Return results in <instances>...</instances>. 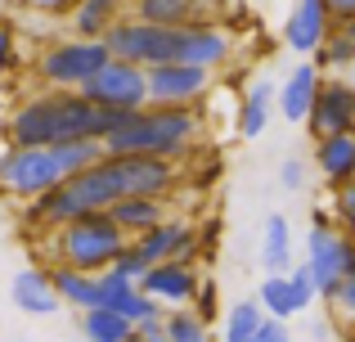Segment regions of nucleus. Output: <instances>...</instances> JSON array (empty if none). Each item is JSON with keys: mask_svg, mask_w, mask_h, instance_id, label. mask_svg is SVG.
I'll return each instance as SVG.
<instances>
[{"mask_svg": "<svg viewBox=\"0 0 355 342\" xmlns=\"http://www.w3.org/2000/svg\"><path fill=\"white\" fill-rule=\"evenodd\" d=\"M117 122L121 113L90 104L81 90H41V95H27L5 117V144L50 149V144H68V140H104Z\"/></svg>", "mask_w": 355, "mask_h": 342, "instance_id": "obj_1", "label": "nucleus"}, {"mask_svg": "<svg viewBox=\"0 0 355 342\" xmlns=\"http://www.w3.org/2000/svg\"><path fill=\"white\" fill-rule=\"evenodd\" d=\"M202 140V113L198 108H166L148 104L139 113H126L104 135V153H148V158L184 162Z\"/></svg>", "mask_w": 355, "mask_h": 342, "instance_id": "obj_2", "label": "nucleus"}, {"mask_svg": "<svg viewBox=\"0 0 355 342\" xmlns=\"http://www.w3.org/2000/svg\"><path fill=\"white\" fill-rule=\"evenodd\" d=\"M45 243H50L54 262L77 266V271H86V275H104L108 266L117 262V253L130 243V234L108 216V212H86V216L50 230Z\"/></svg>", "mask_w": 355, "mask_h": 342, "instance_id": "obj_3", "label": "nucleus"}, {"mask_svg": "<svg viewBox=\"0 0 355 342\" xmlns=\"http://www.w3.org/2000/svg\"><path fill=\"white\" fill-rule=\"evenodd\" d=\"M108 59H113L108 45L95 36H63V41H50L41 50L36 77L45 81V90H81Z\"/></svg>", "mask_w": 355, "mask_h": 342, "instance_id": "obj_4", "label": "nucleus"}, {"mask_svg": "<svg viewBox=\"0 0 355 342\" xmlns=\"http://www.w3.org/2000/svg\"><path fill=\"white\" fill-rule=\"evenodd\" d=\"M63 180L68 176H63L54 149H27V144H5L0 149V198H14L27 207Z\"/></svg>", "mask_w": 355, "mask_h": 342, "instance_id": "obj_5", "label": "nucleus"}, {"mask_svg": "<svg viewBox=\"0 0 355 342\" xmlns=\"http://www.w3.org/2000/svg\"><path fill=\"white\" fill-rule=\"evenodd\" d=\"M302 262L311 266V275H315L320 302H329L333 293H338V284L355 271V239L347 230H338V225H311Z\"/></svg>", "mask_w": 355, "mask_h": 342, "instance_id": "obj_6", "label": "nucleus"}, {"mask_svg": "<svg viewBox=\"0 0 355 342\" xmlns=\"http://www.w3.org/2000/svg\"><path fill=\"white\" fill-rule=\"evenodd\" d=\"M81 95H86L90 104L108 108V113H121V117L139 113V108H148V72L139 68V63L108 59L104 68L81 86Z\"/></svg>", "mask_w": 355, "mask_h": 342, "instance_id": "obj_7", "label": "nucleus"}, {"mask_svg": "<svg viewBox=\"0 0 355 342\" xmlns=\"http://www.w3.org/2000/svg\"><path fill=\"white\" fill-rule=\"evenodd\" d=\"M148 72V104H166V108H198L211 95V77L216 72L193 68V63H157Z\"/></svg>", "mask_w": 355, "mask_h": 342, "instance_id": "obj_8", "label": "nucleus"}, {"mask_svg": "<svg viewBox=\"0 0 355 342\" xmlns=\"http://www.w3.org/2000/svg\"><path fill=\"white\" fill-rule=\"evenodd\" d=\"M130 243L144 253L148 266H157V262H193L198 248H202V234H198V225H189L184 216H166V221H157L153 230L135 234Z\"/></svg>", "mask_w": 355, "mask_h": 342, "instance_id": "obj_9", "label": "nucleus"}, {"mask_svg": "<svg viewBox=\"0 0 355 342\" xmlns=\"http://www.w3.org/2000/svg\"><path fill=\"white\" fill-rule=\"evenodd\" d=\"M351 122H355V77H324L320 95H315V108L306 117V131L315 140H324V135L351 131Z\"/></svg>", "mask_w": 355, "mask_h": 342, "instance_id": "obj_10", "label": "nucleus"}, {"mask_svg": "<svg viewBox=\"0 0 355 342\" xmlns=\"http://www.w3.org/2000/svg\"><path fill=\"white\" fill-rule=\"evenodd\" d=\"M333 27L338 18H333L329 0H297L293 14L284 18V45L302 59H315V50L333 36Z\"/></svg>", "mask_w": 355, "mask_h": 342, "instance_id": "obj_11", "label": "nucleus"}, {"mask_svg": "<svg viewBox=\"0 0 355 342\" xmlns=\"http://www.w3.org/2000/svg\"><path fill=\"white\" fill-rule=\"evenodd\" d=\"M198 284H202V275H198L193 262H157V266H148V275L139 280V289H144L153 302H162L166 311H175V307H193Z\"/></svg>", "mask_w": 355, "mask_h": 342, "instance_id": "obj_12", "label": "nucleus"}, {"mask_svg": "<svg viewBox=\"0 0 355 342\" xmlns=\"http://www.w3.org/2000/svg\"><path fill=\"white\" fill-rule=\"evenodd\" d=\"M320 86H324L320 63H315V59L297 63V68L284 77V86H279V113H284V122L306 126V117H311V108H315V95H320Z\"/></svg>", "mask_w": 355, "mask_h": 342, "instance_id": "obj_13", "label": "nucleus"}, {"mask_svg": "<svg viewBox=\"0 0 355 342\" xmlns=\"http://www.w3.org/2000/svg\"><path fill=\"white\" fill-rule=\"evenodd\" d=\"M130 18L157 23V27L216 23V0H130Z\"/></svg>", "mask_w": 355, "mask_h": 342, "instance_id": "obj_14", "label": "nucleus"}, {"mask_svg": "<svg viewBox=\"0 0 355 342\" xmlns=\"http://www.w3.org/2000/svg\"><path fill=\"white\" fill-rule=\"evenodd\" d=\"M99 293H104V307L117 311V316H126L130 325H139V320H148V316H166L162 302H153L135 280H121L117 271L99 275Z\"/></svg>", "mask_w": 355, "mask_h": 342, "instance_id": "obj_15", "label": "nucleus"}, {"mask_svg": "<svg viewBox=\"0 0 355 342\" xmlns=\"http://www.w3.org/2000/svg\"><path fill=\"white\" fill-rule=\"evenodd\" d=\"M9 298L23 316H54L63 307L59 293H54V280H50V266H27V271L14 275L9 284Z\"/></svg>", "mask_w": 355, "mask_h": 342, "instance_id": "obj_16", "label": "nucleus"}, {"mask_svg": "<svg viewBox=\"0 0 355 342\" xmlns=\"http://www.w3.org/2000/svg\"><path fill=\"white\" fill-rule=\"evenodd\" d=\"M315 171H320L324 185H333V189L351 185L355 180V131L315 140Z\"/></svg>", "mask_w": 355, "mask_h": 342, "instance_id": "obj_17", "label": "nucleus"}, {"mask_svg": "<svg viewBox=\"0 0 355 342\" xmlns=\"http://www.w3.org/2000/svg\"><path fill=\"white\" fill-rule=\"evenodd\" d=\"M50 280H54V293H59V302H63V307H72L77 316H81V311L104 307V293H99V275H86V271H77V266L54 262V266H50Z\"/></svg>", "mask_w": 355, "mask_h": 342, "instance_id": "obj_18", "label": "nucleus"}, {"mask_svg": "<svg viewBox=\"0 0 355 342\" xmlns=\"http://www.w3.org/2000/svg\"><path fill=\"white\" fill-rule=\"evenodd\" d=\"M126 9H130V0H81L68 14V27H72V36H95V41H104L121 18H126Z\"/></svg>", "mask_w": 355, "mask_h": 342, "instance_id": "obj_19", "label": "nucleus"}, {"mask_svg": "<svg viewBox=\"0 0 355 342\" xmlns=\"http://www.w3.org/2000/svg\"><path fill=\"white\" fill-rule=\"evenodd\" d=\"M261 266L266 275H288L297 266V253H293V225H288L284 212L266 216V230H261Z\"/></svg>", "mask_w": 355, "mask_h": 342, "instance_id": "obj_20", "label": "nucleus"}, {"mask_svg": "<svg viewBox=\"0 0 355 342\" xmlns=\"http://www.w3.org/2000/svg\"><path fill=\"white\" fill-rule=\"evenodd\" d=\"M108 216H113L117 225L135 239V234H144V230H153L157 221L175 216V212H171V203H166V198H139V194H130V198H117L113 207H108Z\"/></svg>", "mask_w": 355, "mask_h": 342, "instance_id": "obj_21", "label": "nucleus"}, {"mask_svg": "<svg viewBox=\"0 0 355 342\" xmlns=\"http://www.w3.org/2000/svg\"><path fill=\"white\" fill-rule=\"evenodd\" d=\"M270 113H275V86H270V81H252V86L243 90V99H239V135L243 140L266 135Z\"/></svg>", "mask_w": 355, "mask_h": 342, "instance_id": "obj_22", "label": "nucleus"}, {"mask_svg": "<svg viewBox=\"0 0 355 342\" xmlns=\"http://www.w3.org/2000/svg\"><path fill=\"white\" fill-rule=\"evenodd\" d=\"M77 325H81V338L86 342H126L130 334H135V325H130L126 316H117V311H108V307L81 311Z\"/></svg>", "mask_w": 355, "mask_h": 342, "instance_id": "obj_23", "label": "nucleus"}, {"mask_svg": "<svg viewBox=\"0 0 355 342\" xmlns=\"http://www.w3.org/2000/svg\"><path fill=\"white\" fill-rule=\"evenodd\" d=\"M261 325H266V307L257 298H243L225 311V334H220V342H257Z\"/></svg>", "mask_w": 355, "mask_h": 342, "instance_id": "obj_24", "label": "nucleus"}, {"mask_svg": "<svg viewBox=\"0 0 355 342\" xmlns=\"http://www.w3.org/2000/svg\"><path fill=\"white\" fill-rule=\"evenodd\" d=\"M257 302L266 307L270 320H293V316H302V311H297L293 280H288V275H266V280H261V289H257Z\"/></svg>", "mask_w": 355, "mask_h": 342, "instance_id": "obj_25", "label": "nucleus"}, {"mask_svg": "<svg viewBox=\"0 0 355 342\" xmlns=\"http://www.w3.org/2000/svg\"><path fill=\"white\" fill-rule=\"evenodd\" d=\"M315 63H320L324 77H342V72H355V36H347L342 27H333V36L315 50Z\"/></svg>", "mask_w": 355, "mask_h": 342, "instance_id": "obj_26", "label": "nucleus"}, {"mask_svg": "<svg viewBox=\"0 0 355 342\" xmlns=\"http://www.w3.org/2000/svg\"><path fill=\"white\" fill-rule=\"evenodd\" d=\"M54 158H59L63 176H81L95 162H104V140H68V144H50Z\"/></svg>", "mask_w": 355, "mask_h": 342, "instance_id": "obj_27", "label": "nucleus"}, {"mask_svg": "<svg viewBox=\"0 0 355 342\" xmlns=\"http://www.w3.org/2000/svg\"><path fill=\"white\" fill-rule=\"evenodd\" d=\"M166 342H211V325L193 307L166 311Z\"/></svg>", "mask_w": 355, "mask_h": 342, "instance_id": "obj_28", "label": "nucleus"}, {"mask_svg": "<svg viewBox=\"0 0 355 342\" xmlns=\"http://www.w3.org/2000/svg\"><path fill=\"white\" fill-rule=\"evenodd\" d=\"M324 307L333 311V320H338L342 329H355V271L338 284V293H333V298L324 302Z\"/></svg>", "mask_w": 355, "mask_h": 342, "instance_id": "obj_29", "label": "nucleus"}, {"mask_svg": "<svg viewBox=\"0 0 355 342\" xmlns=\"http://www.w3.org/2000/svg\"><path fill=\"white\" fill-rule=\"evenodd\" d=\"M288 280H293V298H297V311H311L315 302H320V293H315V275H311V266L306 262H297L293 271H288Z\"/></svg>", "mask_w": 355, "mask_h": 342, "instance_id": "obj_30", "label": "nucleus"}, {"mask_svg": "<svg viewBox=\"0 0 355 342\" xmlns=\"http://www.w3.org/2000/svg\"><path fill=\"white\" fill-rule=\"evenodd\" d=\"M108 271H117L121 275V280H144V275H148V262H144V253H139V248L135 243H126V248H121V253H117V262L113 266H108Z\"/></svg>", "mask_w": 355, "mask_h": 342, "instance_id": "obj_31", "label": "nucleus"}, {"mask_svg": "<svg viewBox=\"0 0 355 342\" xmlns=\"http://www.w3.org/2000/svg\"><path fill=\"white\" fill-rule=\"evenodd\" d=\"M333 216H338V230H347L355 239V180L333 189Z\"/></svg>", "mask_w": 355, "mask_h": 342, "instance_id": "obj_32", "label": "nucleus"}, {"mask_svg": "<svg viewBox=\"0 0 355 342\" xmlns=\"http://www.w3.org/2000/svg\"><path fill=\"white\" fill-rule=\"evenodd\" d=\"M18 68V32L14 23L0 18V72H14Z\"/></svg>", "mask_w": 355, "mask_h": 342, "instance_id": "obj_33", "label": "nucleus"}, {"mask_svg": "<svg viewBox=\"0 0 355 342\" xmlns=\"http://www.w3.org/2000/svg\"><path fill=\"white\" fill-rule=\"evenodd\" d=\"M18 5L32 9V14H45V18H68L81 0H18Z\"/></svg>", "mask_w": 355, "mask_h": 342, "instance_id": "obj_34", "label": "nucleus"}, {"mask_svg": "<svg viewBox=\"0 0 355 342\" xmlns=\"http://www.w3.org/2000/svg\"><path fill=\"white\" fill-rule=\"evenodd\" d=\"M193 311H198V316L207 320V325L216 320V280H211V275L198 284V293H193Z\"/></svg>", "mask_w": 355, "mask_h": 342, "instance_id": "obj_35", "label": "nucleus"}, {"mask_svg": "<svg viewBox=\"0 0 355 342\" xmlns=\"http://www.w3.org/2000/svg\"><path fill=\"white\" fill-rule=\"evenodd\" d=\"M306 176H311V167H306L302 158H288L284 167H279V185H284L288 194H297V189H302V185H306Z\"/></svg>", "mask_w": 355, "mask_h": 342, "instance_id": "obj_36", "label": "nucleus"}, {"mask_svg": "<svg viewBox=\"0 0 355 342\" xmlns=\"http://www.w3.org/2000/svg\"><path fill=\"white\" fill-rule=\"evenodd\" d=\"M257 342H293V329H288V320H270V316H266V325H261Z\"/></svg>", "mask_w": 355, "mask_h": 342, "instance_id": "obj_37", "label": "nucleus"}, {"mask_svg": "<svg viewBox=\"0 0 355 342\" xmlns=\"http://www.w3.org/2000/svg\"><path fill=\"white\" fill-rule=\"evenodd\" d=\"M329 9H333V18H338V23L355 18V0H329Z\"/></svg>", "mask_w": 355, "mask_h": 342, "instance_id": "obj_38", "label": "nucleus"}, {"mask_svg": "<svg viewBox=\"0 0 355 342\" xmlns=\"http://www.w3.org/2000/svg\"><path fill=\"white\" fill-rule=\"evenodd\" d=\"M311 338L324 342V338H329V325H324V320H315V325H311Z\"/></svg>", "mask_w": 355, "mask_h": 342, "instance_id": "obj_39", "label": "nucleus"}, {"mask_svg": "<svg viewBox=\"0 0 355 342\" xmlns=\"http://www.w3.org/2000/svg\"><path fill=\"white\" fill-rule=\"evenodd\" d=\"M338 27H342L347 36H355V18H347V23H338Z\"/></svg>", "mask_w": 355, "mask_h": 342, "instance_id": "obj_40", "label": "nucleus"}, {"mask_svg": "<svg viewBox=\"0 0 355 342\" xmlns=\"http://www.w3.org/2000/svg\"><path fill=\"white\" fill-rule=\"evenodd\" d=\"M126 342H144V338H139V334H130V338H126Z\"/></svg>", "mask_w": 355, "mask_h": 342, "instance_id": "obj_41", "label": "nucleus"}, {"mask_svg": "<svg viewBox=\"0 0 355 342\" xmlns=\"http://www.w3.org/2000/svg\"><path fill=\"white\" fill-rule=\"evenodd\" d=\"M351 131H355V122H351Z\"/></svg>", "mask_w": 355, "mask_h": 342, "instance_id": "obj_42", "label": "nucleus"}, {"mask_svg": "<svg viewBox=\"0 0 355 342\" xmlns=\"http://www.w3.org/2000/svg\"><path fill=\"white\" fill-rule=\"evenodd\" d=\"M162 342H166V338H162Z\"/></svg>", "mask_w": 355, "mask_h": 342, "instance_id": "obj_43", "label": "nucleus"}]
</instances>
